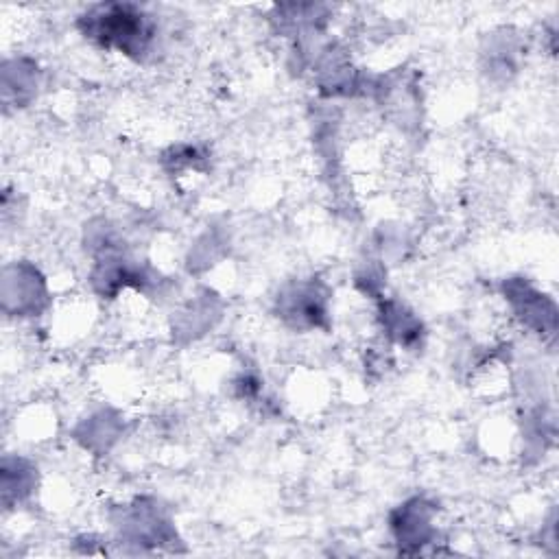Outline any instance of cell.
Segmentation results:
<instances>
[{
    "label": "cell",
    "mask_w": 559,
    "mask_h": 559,
    "mask_svg": "<svg viewBox=\"0 0 559 559\" xmlns=\"http://www.w3.org/2000/svg\"><path fill=\"white\" fill-rule=\"evenodd\" d=\"M385 321H387V330L389 335H394L400 343H411L413 339H418L420 335V324L413 319V315H409L404 308L389 304L385 308Z\"/></svg>",
    "instance_id": "277c9868"
},
{
    "label": "cell",
    "mask_w": 559,
    "mask_h": 559,
    "mask_svg": "<svg viewBox=\"0 0 559 559\" xmlns=\"http://www.w3.org/2000/svg\"><path fill=\"white\" fill-rule=\"evenodd\" d=\"M431 505L424 501H411L404 505L396 518H394V529L398 538L404 542H424L428 531H431Z\"/></svg>",
    "instance_id": "3957f363"
},
{
    "label": "cell",
    "mask_w": 559,
    "mask_h": 559,
    "mask_svg": "<svg viewBox=\"0 0 559 559\" xmlns=\"http://www.w3.org/2000/svg\"><path fill=\"white\" fill-rule=\"evenodd\" d=\"M284 313L295 317L300 324L317 326L326 315V297H321L315 287H297L291 295L282 297Z\"/></svg>",
    "instance_id": "7a4b0ae2"
},
{
    "label": "cell",
    "mask_w": 559,
    "mask_h": 559,
    "mask_svg": "<svg viewBox=\"0 0 559 559\" xmlns=\"http://www.w3.org/2000/svg\"><path fill=\"white\" fill-rule=\"evenodd\" d=\"M81 27L86 38L107 46V49H118L125 55L136 57L147 53L156 38L151 16L140 7L127 3L97 5L83 16Z\"/></svg>",
    "instance_id": "6da1fadb"
}]
</instances>
